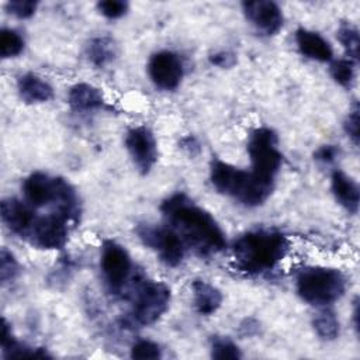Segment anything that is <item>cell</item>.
<instances>
[{"label": "cell", "instance_id": "6da1fadb", "mask_svg": "<svg viewBox=\"0 0 360 360\" xmlns=\"http://www.w3.org/2000/svg\"><path fill=\"white\" fill-rule=\"evenodd\" d=\"M165 224L169 225L200 256L224 252L226 236L218 221L205 208L195 204L187 194L174 193L160 204Z\"/></svg>", "mask_w": 360, "mask_h": 360}, {"label": "cell", "instance_id": "7a4b0ae2", "mask_svg": "<svg viewBox=\"0 0 360 360\" xmlns=\"http://www.w3.org/2000/svg\"><path fill=\"white\" fill-rule=\"evenodd\" d=\"M290 240L277 229L256 228L239 235L232 243L235 267L245 274H263L276 269L288 255Z\"/></svg>", "mask_w": 360, "mask_h": 360}, {"label": "cell", "instance_id": "3957f363", "mask_svg": "<svg viewBox=\"0 0 360 360\" xmlns=\"http://www.w3.org/2000/svg\"><path fill=\"white\" fill-rule=\"evenodd\" d=\"M210 181L218 193L232 197L245 207L264 204L276 184L256 176L252 170H243L217 158L210 163Z\"/></svg>", "mask_w": 360, "mask_h": 360}, {"label": "cell", "instance_id": "277c9868", "mask_svg": "<svg viewBox=\"0 0 360 360\" xmlns=\"http://www.w3.org/2000/svg\"><path fill=\"white\" fill-rule=\"evenodd\" d=\"M21 190L24 201L32 208L53 205V211L66 215L73 224L77 222L80 215L79 197L68 180L45 172H32L24 179Z\"/></svg>", "mask_w": 360, "mask_h": 360}, {"label": "cell", "instance_id": "5b68a950", "mask_svg": "<svg viewBox=\"0 0 360 360\" xmlns=\"http://www.w3.org/2000/svg\"><path fill=\"white\" fill-rule=\"evenodd\" d=\"M346 287V276L335 267L309 266L302 269L295 277L298 297L316 308L330 307L339 301L345 295Z\"/></svg>", "mask_w": 360, "mask_h": 360}, {"label": "cell", "instance_id": "8992f818", "mask_svg": "<svg viewBox=\"0 0 360 360\" xmlns=\"http://www.w3.org/2000/svg\"><path fill=\"white\" fill-rule=\"evenodd\" d=\"M248 155L250 170L269 181L276 183V177L283 166V153L278 148V136L269 127L255 128L248 139Z\"/></svg>", "mask_w": 360, "mask_h": 360}, {"label": "cell", "instance_id": "52a82bcc", "mask_svg": "<svg viewBox=\"0 0 360 360\" xmlns=\"http://www.w3.org/2000/svg\"><path fill=\"white\" fill-rule=\"evenodd\" d=\"M172 291L167 284L156 280H143L134 292L131 319L139 326H149L158 322L169 309Z\"/></svg>", "mask_w": 360, "mask_h": 360}, {"label": "cell", "instance_id": "ba28073f", "mask_svg": "<svg viewBox=\"0 0 360 360\" xmlns=\"http://www.w3.org/2000/svg\"><path fill=\"white\" fill-rule=\"evenodd\" d=\"M135 232L143 246L156 253L159 260L167 267L181 264L186 255V245L169 225L138 224Z\"/></svg>", "mask_w": 360, "mask_h": 360}, {"label": "cell", "instance_id": "9c48e42d", "mask_svg": "<svg viewBox=\"0 0 360 360\" xmlns=\"http://www.w3.org/2000/svg\"><path fill=\"white\" fill-rule=\"evenodd\" d=\"M100 270L108 290L121 292L132 276V260L125 246L112 239L104 240L100 249Z\"/></svg>", "mask_w": 360, "mask_h": 360}, {"label": "cell", "instance_id": "30bf717a", "mask_svg": "<svg viewBox=\"0 0 360 360\" xmlns=\"http://www.w3.org/2000/svg\"><path fill=\"white\" fill-rule=\"evenodd\" d=\"M70 224L73 222L58 211L37 217L27 240L38 249L59 250L68 243Z\"/></svg>", "mask_w": 360, "mask_h": 360}, {"label": "cell", "instance_id": "8fae6325", "mask_svg": "<svg viewBox=\"0 0 360 360\" xmlns=\"http://www.w3.org/2000/svg\"><path fill=\"white\" fill-rule=\"evenodd\" d=\"M125 149L141 174H148L158 162V141L146 125H136L125 134Z\"/></svg>", "mask_w": 360, "mask_h": 360}, {"label": "cell", "instance_id": "7c38bea8", "mask_svg": "<svg viewBox=\"0 0 360 360\" xmlns=\"http://www.w3.org/2000/svg\"><path fill=\"white\" fill-rule=\"evenodd\" d=\"M148 75L150 82L160 90H176L184 77V63L179 53L162 49L150 55L148 60Z\"/></svg>", "mask_w": 360, "mask_h": 360}, {"label": "cell", "instance_id": "4fadbf2b", "mask_svg": "<svg viewBox=\"0 0 360 360\" xmlns=\"http://www.w3.org/2000/svg\"><path fill=\"white\" fill-rule=\"evenodd\" d=\"M242 13L257 32L267 37L276 35L284 25L283 10L271 0L243 1Z\"/></svg>", "mask_w": 360, "mask_h": 360}, {"label": "cell", "instance_id": "5bb4252c", "mask_svg": "<svg viewBox=\"0 0 360 360\" xmlns=\"http://www.w3.org/2000/svg\"><path fill=\"white\" fill-rule=\"evenodd\" d=\"M0 217L10 232L27 239L38 215H35L28 202L14 197H7L1 200Z\"/></svg>", "mask_w": 360, "mask_h": 360}, {"label": "cell", "instance_id": "9a60e30c", "mask_svg": "<svg viewBox=\"0 0 360 360\" xmlns=\"http://www.w3.org/2000/svg\"><path fill=\"white\" fill-rule=\"evenodd\" d=\"M294 41L300 53L311 60L329 63L333 59L330 42L316 31L300 27L294 34Z\"/></svg>", "mask_w": 360, "mask_h": 360}, {"label": "cell", "instance_id": "2e32d148", "mask_svg": "<svg viewBox=\"0 0 360 360\" xmlns=\"http://www.w3.org/2000/svg\"><path fill=\"white\" fill-rule=\"evenodd\" d=\"M330 190L336 202L349 214L354 215L360 205V188L357 181L343 170H333L330 174Z\"/></svg>", "mask_w": 360, "mask_h": 360}, {"label": "cell", "instance_id": "e0dca14e", "mask_svg": "<svg viewBox=\"0 0 360 360\" xmlns=\"http://www.w3.org/2000/svg\"><path fill=\"white\" fill-rule=\"evenodd\" d=\"M17 91L27 104H41L53 98V87L37 73H22L17 80Z\"/></svg>", "mask_w": 360, "mask_h": 360}, {"label": "cell", "instance_id": "ac0fdd59", "mask_svg": "<svg viewBox=\"0 0 360 360\" xmlns=\"http://www.w3.org/2000/svg\"><path fill=\"white\" fill-rule=\"evenodd\" d=\"M68 104L76 112H90L104 107L103 91L90 83H76L69 89Z\"/></svg>", "mask_w": 360, "mask_h": 360}, {"label": "cell", "instance_id": "d6986e66", "mask_svg": "<svg viewBox=\"0 0 360 360\" xmlns=\"http://www.w3.org/2000/svg\"><path fill=\"white\" fill-rule=\"evenodd\" d=\"M191 291L193 305L197 314L202 316H210L221 308L224 295L217 285L202 278H195L191 283Z\"/></svg>", "mask_w": 360, "mask_h": 360}, {"label": "cell", "instance_id": "ffe728a7", "mask_svg": "<svg viewBox=\"0 0 360 360\" xmlns=\"http://www.w3.org/2000/svg\"><path fill=\"white\" fill-rule=\"evenodd\" d=\"M1 353L4 357H51L42 347H30L20 343L11 330V325L1 319Z\"/></svg>", "mask_w": 360, "mask_h": 360}, {"label": "cell", "instance_id": "44dd1931", "mask_svg": "<svg viewBox=\"0 0 360 360\" xmlns=\"http://www.w3.org/2000/svg\"><path fill=\"white\" fill-rule=\"evenodd\" d=\"M86 56L96 68H104L117 59L118 45L110 37H94L86 45Z\"/></svg>", "mask_w": 360, "mask_h": 360}, {"label": "cell", "instance_id": "7402d4cb", "mask_svg": "<svg viewBox=\"0 0 360 360\" xmlns=\"http://www.w3.org/2000/svg\"><path fill=\"white\" fill-rule=\"evenodd\" d=\"M312 328L316 336L323 342L338 339L340 333V323L336 312L330 307H319L312 316Z\"/></svg>", "mask_w": 360, "mask_h": 360}, {"label": "cell", "instance_id": "603a6c76", "mask_svg": "<svg viewBox=\"0 0 360 360\" xmlns=\"http://www.w3.org/2000/svg\"><path fill=\"white\" fill-rule=\"evenodd\" d=\"M338 41L340 42L346 58L352 59L353 62L357 63L359 60V45H360V38H359V30L354 24L350 21L340 22L338 31H336Z\"/></svg>", "mask_w": 360, "mask_h": 360}, {"label": "cell", "instance_id": "cb8c5ba5", "mask_svg": "<svg viewBox=\"0 0 360 360\" xmlns=\"http://www.w3.org/2000/svg\"><path fill=\"white\" fill-rule=\"evenodd\" d=\"M329 75L339 86L350 89L356 80V62L349 58L332 59L329 62Z\"/></svg>", "mask_w": 360, "mask_h": 360}, {"label": "cell", "instance_id": "d4e9b609", "mask_svg": "<svg viewBox=\"0 0 360 360\" xmlns=\"http://www.w3.org/2000/svg\"><path fill=\"white\" fill-rule=\"evenodd\" d=\"M210 356L217 360H238L242 357V352L231 338L215 335L210 339Z\"/></svg>", "mask_w": 360, "mask_h": 360}, {"label": "cell", "instance_id": "484cf974", "mask_svg": "<svg viewBox=\"0 0 360 360\" xmlns=\"http://www.w3.org/2000/svg\"><path fill=\"white\" fill-rule=\"evenodd\" d=\"M25 48L22 35L13 28H1L0 31V55L3 59L18 56Z\"/></svg>", "mask_w": 360, "mask_h": 360}, {"label": "cell", "instance_id": "4316f807", "mask_svg": "<svg viewBox=\"0 0 360 360\" xmlns=\"http://www.w3.org/2000/svg\"><path fill=\"white\" fill-rule=\"evenodd\" d=\"M129 356L139 360H155L162 357V347L159 343L150 339H138L129 349Z\"/></svg>", "mask_w": 360, "mask_h": 360}, {"label": "cell", "instance_id": "83f0119b", "mask_svg": "<svg viewBox=\"0 0 360 360\" xmlns=\"http://www.w3.org/2000/svg\"><path fill=\"white\" fill-rule=\"evenodd\" d=\"M20 273V264L13 255V252L7 250L6 248L0 252V281L1 284H7L13 281Z\"/></svg>", "mask_w": 360, "mask_h": 360}, {"label": "cell", "instance_id": "f1b7e54d", "mask_svg": "<svg viewBox=\"0 0 360 360\" xmlns=\"http://www.w3.org/2000/svg\"><path fill=\"white\" fill-rule=\"evenodd\" d=\"M97 11L107 20L122 18L129 11V3L124 0H103L96 4Z\"/></svg>", "mask_w": 360, "mask_h": 360}, {"label": "cell", "instance_id": "f546056e", "mask_svg": "<svg viewBox=\"0 0 360 360\" xmlns=\"http://www.w3.org/2000/svg\"><path fill=\"white\" fill-rule=\"evenodd\" d=\"M38 6V1L34 0H10L6 3V10L18 20H27L37 13Z\"/></svg>", "mask_w": 360, "mask_h": 360}, {"label": "cell", "instance_id": "4dcf8cb0", "mask_svg": "<svg viewBox=\"0 0 360 360\" xmlns=\"http://www.w3.org/2000/svg\"><path fill=\"white\" fill-rule=\"evenodd\" d=\"M359 112H360L359 105H357V103H354L343 121V131L354 146L359 145V139H360V115H359Z\"/></svg>", "mask_w": 360, "mask_h": 360}, {"label": "cell", "instance_id": "1f68e13d", "mask_svg": "<svg viewBox=\"0 0 360 360\" xmlns=\"http://www.w3.org/2000/svg\"><path fill=\"white\" fill-rule=\"evenodd\" d=\"M340 155V149L339 146L336 145H322L319 146L315 152H314V159L319 163H323V165H329V163H333Z\"/></svg>", "mask_w": 360, "mask_h": 360}, {"label": "cell", "instance_id": "d6a6232c", "mask_svg": "<svg viewBox=\"0 0 360 360\" xmlns=\"http://www.w3.org/2000/svg\"><path fill=\"white\" fill-rule=\"evenodd\" d=\"M211 65L218 66L221 69H229L236 63V56L231 51H217L208 56Z\"/></svg>", "mask_w": 360, "mask_h": 360}, {"label": "cell", "instance_id": "836d02e7", "mask_svg": "<svg viewBox=\"0 0 360 360\" xmlns=\"http://www.w3.org/2000/svg\"><path fill=\"white\" fill-rule=\"evenodd\" d=\"M180 148L191 158L197 156L200 152H201V145L198 142V139L194 136V135H187V136H183L180 139Z\"/></svg>", "mask_w": 360, "mask_h": 360}, {"label": "cell", "instance_id": "e575fe53", "mask_svg": "<svg viewBox=\"0 0 360 360\" xmlns=\"http://www.w3.org/2000/svg\"><path fill=\"white\" fill-rule=\"evenodd\" d=\"M259 332V322L253 318H246L239 325V333L242 336H255Z\"/></svg>", "mask_w": 360, "mask_h": 360}, {"label": "cell", "instance_id": "d590c367", "mask_svg": "<svg viewBox=\"0 0 360 360\" xmlns=\"http://www.w3.org/2000/svg\"><path fill=\"white\" fill-rule=\"evenodd\" d=\"M352 318H353V328L356 333L359 332V300L354 298L353 301V311H352Z\"/></svg>", "mask_w": 360, "mask_h": 360}]
</instances>
